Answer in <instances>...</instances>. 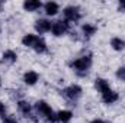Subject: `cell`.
<instances>
[{
	"label": "cell",
	"mask_w": 125,
	"mask_h": 123,
	"mask_svg": "<svg viewBox=\"0 0 125 123\" xmlns=\"http://www.w3.org/2000/svg\"><path fill=\"white\" fill-rule=\"evenodd\" d=\"M92 65H93V55L90 52L83 54V55H80V57H77V58H74L68 62L70 70L77 77H87Z\"/></svg>",
	"instance_id": "cell-1"
},
{
	"label": "cell",
	"mask_w": 125,
	"mask_h": 123,
	"mask_svg": "<svg viewBox=\"0 0 125 123\" xmlns=\"http://www.w3.org/2000/svg\"><path fill=\"white\" fill-rule=\"evenodd\" d=\"M33 110L38 119H42L45 123H57V112L51 107V104L45 100H38L33 104Z\"/></svg>",
	"instance_id": "cell-2"
},
{
	"label": "cell",
	"mask_w": 125,
	"mask_h": 123,
	"mask_svg": "<svg viewBox=\"0 0 125 123\" xmlns=\"http://www.w3.org/2000/svg\"><path fill=\"white\" fill-rule=\"evenodd\" d=\"M60 94L67 101L77 103L82 98V96H83V87L80 84H68V86H65L64 88L60 90Z\"/></svg>",
	"instance_id": "cell-3"
},
{
	"label": "cell",
	"mask_w": 125,
	"mask_h": 123,
	"mask_svg": "<svg viewBox=\"0 0 125 123\" xmlns=\"http://www.w3.org/2000/svg\"><path fill=\"white\" fill-rule=\"evenodd\" d=\"M16 109L21 113V116H23L26 120H31V122H38L39 120L38 116H36V113H35V110H33V106L28 100H25V98L18 100L16 101Z\"/></svg>",
	"instance_id": "cell-4"
},
{
	"label": "cell",
	"mask_w": 125,
	"mask_h": 123,
	"mask_svg": "<svg viewBox=\"0 0 125 123\" xmlns=\"http://www.w3.org/2000/svg\"><path fill=\"white\" fill-rule=\"evenodd\" d=\"M62 16L64 20H67L70 25L77 23L82 20V9L77 4H68L62 9Z\"/></svg>",
	"instance_id": "cell-5"
},
{
	"label": "cell",
	"mask_w": 125,
	"mask_h": 123,
	"mask_svg": "<svg viewBox=\"0 0 125 123\" xmlns=\"http://www.w3.org/2000/svg\"><path fill=\"white\" fill-rule=\"evenodd\" d=\"M70 29H71V25H70L67 20H64V19H57V20L52 22L51 33H52V36H55V38H61L64 35H67V33L70 32Z\"/></svg>",
	"instance_id": "cell-6"
},
{
	"label": "cell",
	"mask_w": 125,
	"mask_h": 123,
	"mask_svg": "<svg viewBox=\"0 0 125 123\" xmlns=\"http://www.w3.org/2000/svg\"><path fill=\"white\" fill-rule=\"evenodd\" d=\"M51 26H52V22L48 18H39L33 22V29L38 35H44V33L51 32Z\"/></svg>",
	"instance_id": "cell-7"
},
{
	"label": "cell",
	"mask_w": 125,
	"mask_h": 123,
	"mask_svg": "<svg viewBox=\"0 0 125 123\" xmlns=\"http://www.w3.org/2000/svg\"><path fill=\"white\" fill-rule=\"evenodd\" d=\"M100 100H102L103 104L112 106V104H115V103L119 100V93L115 91L112 87H109L108 90H105V91L100 93Z\"/></svg>",
	"instance_id": "cell-8"
},
{
	"label": "cell",
	"mask_w": 125,
	"mask_h": 123,
	"mask_svg": "<svg viewBox=\"0 0 125 123\" xmlns=\"http://www.w3.org/2000/svg\"><path fill=\"white\" fill-rule=\"evenodd\" d=\"M96 32H97V26H96L94 23H90V22L83 23L82 28H80V33H82V36H83L86 41L92 39L94 35H96Z\"/></svg>",
	"instance_id": "cell-9"
},
{
	"label": "cell",
	"mask_w": 125,
	"mask_h": 123,
	"mask_svg": "<svg viewBox=\"0 0 125 123\" xmlns=\"http://www.w3.org/2000/svg\"><path fill=\"white\" fill-rule=\"evenodd\" d=\"M42 9H44L45 16H48V18H54V16H57V15L60 13V10H61L60 4H58L57 1H47V3H44Z\"/></svg>",
	"instance_id": "cell-10"
},
{
	"label": "cell",
	"mask_w": 125,
	"mask_h": 123,
	"mask_svg": "<svg viewBox=\"0 0 125 123\" xmlns=\"http://www.w3.org/2000/svg\"><path fill=\"white\" fill-rule=\"evenodd\" d=\"M22 81L25 86L28 87H33L38 81H39V74L33 70H29V71H25L23 75H22Z\"/></svg>",
	"instance_id": "cell-11"
},
{
	"label": "cell",
	"mask_w": 125,
	"mask_h": 123,
	"mask_svg": "<svg viewBox=\"0 0 125 123\" xmlns=\"http://www.w3.org/2000/svg\"><path fill=\"white\" fill-rule=\"evenodd\" d=\"M42 6H44V3H42L41 0H25V1L22 3L23 10H25V12H28V13L38 12L39 9H42Z\"/></svg>",
	"instance_id": "cell-12"
},
{
	"label": "cell",
	"mask_w": 125,
	"mask_h": 123,
	"mask_svg": "<svg viewBox=\"0 0 125 123\" xmlns=\"http://www.w3.org/2000/svg\"><path fill=\"white\" fill-rule=\"evenodd\" d=\"M1 62L6 65H13L18 62V52L15 49H6L1 54Z\"/></svg>",
	"instance_id": "cell-13"
},
{
	"label": "cell",
	"mask_w": 125,
	"mask_h": 123,
	"mask_svg": "<svg viewBox=\"0 0 125 123\" xmlns=\"http://www.w3.org/2000/svg\"><path fill=\"white\" fill-rule=\"evenodd\" d=\"M31 49L35 51L36 54H39V55H44V54L48 52V45H47V42H45V39L42 36H38V39L35 41V44H33V46Z\"/></svg>",
	"instance_id": "cell-14"
},
{
	"label": "cell",
	"mask_w": 125,
	"mask_h": 123,
	"mask_svg": "<svg viewBox=\"0 0 125 123\" xmlns=\"http://www.w3.org/2000/svg\"><path fill=\"white\" fill-rule=\"evenodd\" d=\"M73 112L71 110H67V109H64V110H60V112H57V123H70L73 120Z\"/></svg>",
	"instance_id": "cell-15"
},
{
	"label": "cell",
	"mask_w": 125,
	"mask_h": 123,
	"mask_svg": "<svg viewBox=\"0 0 125 123\" xmlns=\"http://www.w3.org/2000/svg\"><path fill=\"white\" fill-rule=\"evenodd\" d=\"M109 45L111 48L115 51V52H122L125 49V41L119 36H114L111 41H109Z\"/></svg>",
	"instance_id": "cell-16"
},
{
	"label": "cell",
	"mask_w": 125,
	"mask_h": 123,
	"mask_svg": "<svg viewBox=\"0 0 125 123\" xmlns=\"http://www.w3.org/2000/svg\"><path fill=\"white\" fill-rule=\"evenodd\" d=\"M93 86H94L96 91L99 93V94H100L102 91H105V90H108V88L111 87L109 81H108L106 78H103V77H97V78L93 81Z\"/></svg>",
	"instance_id": "cell-17"
},
{
	"label": "cell",
	"mask_w": 125,
	"mask_h": 123,
	"mask_svg": "<svg viewBox=\"0 0 125 123\" xmlns=\"http://www.w3.org/2000/svg\"><path fill=\"white\" fill-rule=\"evenodd\" d=\"M38 36H39V35H36V33H25V35L22 36L21 42H22L23 46H26V48H32L33 44H35V41L38 39Z\"/></svg>",
	"instance_id": "cell-18"
},
{
	"label": "cell",
	"mask_w": 125,
	"mask_h": 123,
	"mask_svg": "<svg viewBox=\"0 0 125 123\" xmlns=\"http://www.w3.org/2000/svg\"><path fill=\"white\" fill-rule=\"evenodd\" d=\"M115 77H116V80H119V81L125 83V65H121V67L116 68V71H115Z\"/></svg>",
	"instance_id": "cell-19"
},
{
	"label": "cell",
	"mask_w": 125,
	"mask_h": 123,
	"mask_svg": "<svg viewBox=\"0 0 125 123\" xmlns=\"http://www.w3.org/2000/svg\"><path fill=\"white\" fill-rule=\"evenodd\" d=\"M1 123H19V120L12 114H6L1 117Z\"/></svg>",
	"instance_id": "cell-20"
},
{
	"label": "cell",
	"mask_w": 125,
	"mask_h": 123,
	"mask_svg": "<svg viewBox=\"0 0 125 123\" xmlns=\"http://www.w3.org/2000/svg\"><path fill=\"white\" fill-rule=\"evenodd\" d=\"M6 112H7V106H6L3 101H0V117L6 116Z\"/></svg>",
	"instance_id": "cell-21"
},
{
	"label": "cell",
	"mask_w": 125,
	"mask_h": 123,
	"mask_svg": "<svg viewBox=\"0 0 125 123\" xmlns=\"http://www.w3.org/2000/svg\"><path fill=\"white\" fill-rule=\"evenodd\" d=\"M118 10L122 12V13H125V0H121V1L118 3Z\"/></svg>",
	"instance_id": "cell-22"
},
{
	"label": "cell",
	"mask_w": 125,
	"mask_h": 123,
	"mask_svg": "<svg viewBox=\"0 0 125 123\" xmlns=\"http://www.w3.org/2000/svg\"><path fill=\"white\" fill-rule=\"evenodd\" d=\"M89 123H112V122H106L103 119H93V120H90Z\"/></svg>",
	"instance_id": "cell-23"
},
{
	"label": "cell",
	"mask_w": 125,
	"mask_h": 123,
	"mask_svg": "<svg viewBox=\"0 0 125 123\" xmlns=\"http://www.w3.org/2000/svg\"><path fill=\"white\" fill-rule=\"evenodd\" d=\"M1 86H3V81H1V77H0V88H1Z\"/></svg>",
	"instance_id": "cell-24"
},
{
	"label": "cell",
	"mask_w": 125,
	"mask_h": 123,
	"mask_svg": "<svg viewBox=\"0 0 125 123\" xmlns=\"http://www.w3.org/2000/svg\"><path fill=\"white\" fill-rule=\"evenodd\" d=\"M0 35H1V28H0Z\"/></svg>",
	"instance_id": "cell-25"
}]
</instances>
